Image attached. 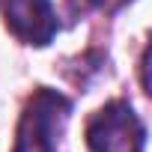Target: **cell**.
Listing matches in <instances>:
<instances>
[{"mask_svg": "<svg viewBox=\"0 0 152 152\" xmlns=\"http://www.w3.org/2000/svg\"><path fill=\"white\" fill-rule=\"evenodd\" d=\"M87 146L93 152H143L146 125L125 99H113L90 116Z\"/></svg>", "mask_w": 152, "mask_h": 152, "instance_id": "7a4b0ae2", "label": "cell"}, {"mask_svg": "<svg viewBox=\"0 0 152 152\" xmlns=\"http://www.w3.org/2000/svg\"><path fill=\"white\" fill-rule=\"evenodd\" d=\"M6 27L24 45L45 48L57 36V15L51 0H6Z\"/></svg>", "mask_w": 152, "mask_h": 152, "instance_id": "3957f363", "label": "cell"}, {"mask_svg": "<svg viewBox=\"0 0 152 152\" xmlns=\"http://www.w3.org/2000/svg\"><path fill=\"white\" fill-rule=\"evenodd\" d=\"M93 6H99V9H116V6H122L125 0H90Z\"/></svg>", "mask_w": 152, "mask_h": 152, "instance_id": "277c9868", "label": "cell"}, {"mask_svg": "<svg viewBox=\"0 0 152 152\" xmlns=\"http://www.w3.org/2000/svg\"><path fill=\"white\" fill-rule=\"evenodd\" d=\"M69 116L72 102L57 90L39 87L21 110L12 152H57Z\"/></svg>", "mask_w": 152, "mask_h": 152, "instance_id": "6da1fadb", "label": "cell"}]
</instances>
